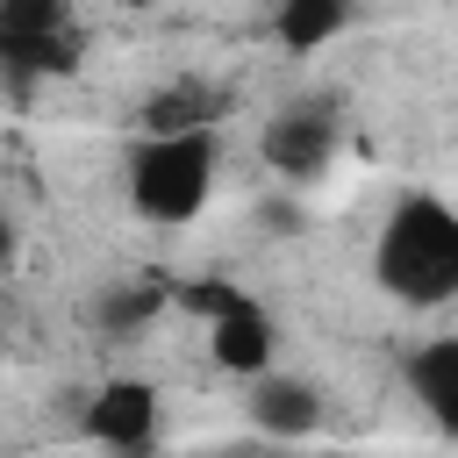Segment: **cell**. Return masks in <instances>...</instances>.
<instances>
[{
    "instance_id": "cell-6",
    "label": "cell",
    "mask_w": 458,
    "mask_h": 458,
    "mask_svg": "<svg viewBox=\"0 0 458 458\" xmlns=\"http://www.w3.org/2000/svg\"><path fill=\"white\" fill-rule=\"evenodd\" d=\"M243 415H250V429L265 444H301V437L322 429V386L301 379V372H258Z\"/></svg>"
},
{
    "instance_id": "cell-3",
    "label": "cell",
    "mask_w": 458,
    "mask_h": 458,
    "mask_svg": "<svg viewBox=\"0 0 458 458\" xmlns=\"http://www.w3.org/2000/svg\"><path fill=\"white\" fill-rule=\"evenodd\" d=\"M157 422H165L157 386H150V379L114 372V379H100V386H93V401H86V415H79V437H86V444H100V451H114V458H136V451H150V444H157Z\"/></svg>"
},
{
    "instance_id": "cell-11",
    "label": "cell",
    "mask_w": 458,
    "mask_h": 458,
    "mask_svg": "<svg viewBox=\"0 0 458 458\" xmlns=\"http://www.w3.org/2000/svg\"><path fill=\"white\" fill-rule=\"evenodd\" d=\"M286 444H243V451H215V458H279Z\"/></svg>"
},
{
    "instance_id": "cell-1",
    "label": "cell",
    "mask_w": 458,
    "mask_h": 458,
    "mask_svg": "<svg viewBox=\"0 0 458 458\" xmlns=\"http://www.w3.org/2000/svg\"><path fill=\"white\" fill-rule=\"evenodd\" d=\"M372 272L394 301L408 308H444L458 293V215L437 200V193H408L379 243H372Z\"/></svg>"
},
{
    "instance_id": "cell-12",
    "label": "cell",
    "mask_w": 458,
    "mask_h": 458,
    "mask_svg": "<svg viewBox=\"0 0 458 458\" xmlns=\"http://www.w3.org/2000/svg\"><path fill=\"white\" fill-rule=\"evenodd\" d=\"M122 7H157V0H122Z\"/></svg>"
},
{
    "instance_id": "cell-4",
    "label": "cell",
    "mask_w": 458,
    "mask_h": 458,
    "mask_svg": "<svg viewBox=\"0 0 458 458\" xmlns=\"http://www.w3.org/2000/svg\"><path fill=\"white\" fill-rule=\"evenodd\" d=\"M79 50L72 0H0V64L14 72H64Z\"/></svg>"
},
{
    "instance_id": "cell-9",
    "label": "cell",
    "mask_w": 458,
    "mask_h": 458,
    "mask_svg": "<svg viewBox=\"0 0 458 458\" xmlns=\"http://www.w3.org/2000/svg\"><path fill=\"white\" fill-rule=\"evenodd\" d=\"M408 379H415L422 408H429L437 422H451V408H458V344H451V336L422 344V351L408 358Z\"/></svg>"
},
{
    "instance_id": "cell-10",
    "label": "cell",
    "mask_w": 458,
    "mask_h": 458,
    "mask_svg": "<svg viewBox=\"0 0 458 458\" xmlns=\"http://www.w3.org/2000/svg\"><path fill=\"white\" fill-rule=\"evenodd\" d=\"M172 129H215V100L200 86H172L143 100V136H172Z\"/></svg>"
},
{
    "instance_id": "cell-7",
    "label": "cell",
    "mask_w": 458,
    "mask_h": 458,
    "mask_svg": "<svg viewBox=\"0 0 458 458\" xmlns=\"http://www.w3.org/2000/svg\"><path fill=\"white\" fill-rule=\"evenodd\" d=\"M265 165L286 172V179H315L329 157H336V114L329 107H279L258 136Z\"/></svg>"
},
{
    "instance_id": "cell-2",
    "label": "cell",
    "mask_w": 458,
    "mask_h": 458,
    "mask_svg": "<svg viewBox=\"0 0 458 458\" xmlns=\"http://www.w3.org/2000/svg\"><path fill=\"white\" fill-rule=\"evenodd\" d=\"M215 157H222V136L215 129H172V136H143L129 150V208L157 229H179L208 208L215 193Z\"/></svg>"
},
{
    "instance_id": "cell-8",
    "label": "cell",
    "mask_w": 458,
    "mask_h": 458,
    "mask_svg": "<svg viewBox=\"0 0 458 458\" xmlns=\"http://www.w3.org/2000/svg\"><path fill=\"white\" fill-rule=\"evenodd\" d=\"M344 21H351V0H279V14H272L286 50H322L344 36Z\"/></svg>"
},
{
    "instance_id": "cell-5",
    "label": "cell",
    "mask_w": 458,
    "mask_h": 458,
    "mask_svg": "<svg viewBox=\"0 0 458 458\" xmlns=\"http://www.w3.org/2000/svg\"><path fill=\"white\" fill-rule=\"evenodd\" d=\"M272 351H279V329H272V315H265L250 293H229V301L208 315V358H215L222 372L258 379V372H272Z\"/></svg>"
}]
</instances>
